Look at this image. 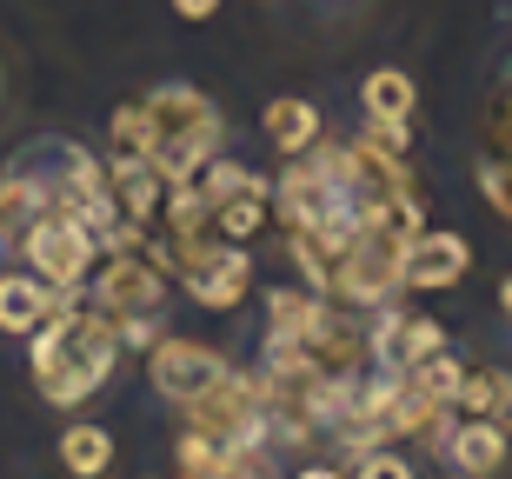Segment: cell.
<instances>
[{"mask_svg":"<svg viewBox=\"0 0 512 479\" xmlns=\"http://www.w3.org/2000/svg\"><path fill=\"white\" fill-rule=\"evenodd\" d=\"M273 213L286 220V253L300 260L306 287L320 293L326 273L340 267V253L366 233H419V193L406 180V154L380 147L373 134L360 140H313L306 154L286 160V173L273 180Z\"/></svg>","mask_w":512,"mask_h":479,"instance_id":"obj_1","label":"cell"},{"mask_svg":"<svg viewBox=\"0 0 512 479\" xmlns=\"http://www.w3.org/2000/svg\"><path fill=\"white\" fill-rule=\"evenodd\" d=\"M114 140H120V154H147L160 167V180L173 187V180H193L220 154V114L193 87H153L147 100L114 114Z\"/></svg>","mask_w":512,"mask_h":479,"instance_id":"obj_2","label":"cell"},{"mask_svg":"<svg viewBox=\"0 0 512 479\" xmlns=\"http://www.w3.org/2000/svg\"><path fill=\"white\" fill-rule=\"evenodd\" d=\"M114 360H120V326L100 307L80 313L67 300L47 326H34V393L47 406L94 400L107 386V373H114Z\"/></svg>","mask_w":512,"mask_h":479,"instance_id":"obj_3","label":"cell"},{"mask_svg":"<svg viewBox=\"0 0 512 479\" xmlns=\"http://www.w3.org/2000/svg\"><path fill=\"white\" fill-rule=\"evenodd\" d=\"M94 253H100V240L87 233V220H80L74 207H47L20 227V267L40 273V280L60 287V293H74L80 280L94 273Z\"/></svg>","mask_w":512,"mask_h":479,"instance_id":"obj_4","label":"cell"},{"mask_svg":"<svg viewBox=\"0 0 512 479\" xmlns=\"http://www.w3.org/2000/svg\"><path fill=\"white\" fill-rule=\"evenodd\" d=\"M167 267L187 280V293H193L207 313L233 307V300H247V287H253V260H247L240 247H213L207 233L173 240V260H167Z\"/></svg>","mask_w":512,"mask_h":479,"instance_id":"obj_5","label":"cell"},{"mask_svg":"<svg viewBox=\"0 0 512 479\" xmlns=\"http://www.w3.org/2000/svg\"><path fill=\"white\" fill-rule=\"evenodd\" d=\"M147 373H153V393L160 400H173V406H193L200 393H213V386L227 380L233 366L213 353V346H200V340H153V360H147Z\"/></svg>","mask_w":512,"mask_h":479,"instance_id":"obj_6","label":"cell"},{"mask_svg":"<svg viewBox=\"0 0 512 479\" xmlns=\"http://www.w3.org/2000/svg\"><path fill=\"white\" fill-rule=\"evenodd\" d=\"M94 307L107 313V320H140V313L167 307V280H160V267L147 260V247H140V253H114V260L100 267Z\"/></svg>","mask_w":512,"mask_h":479,"instance_id":"obj_7","label":"cell"},{"mask_svg":"<svg viewBox=\"0 0 512 479\" xmlns=\"http://www.w3.org/2000/svg\"><path fill=\"white\" fill-rule=\"evenodd\" d=\"M466 267H473V247H466L459 233L419 227L413 247H406V267H399V287L433 293V287H453V280H466Z\"/></svg>","mask_w":512,"mask_h":479,"instance_id":"obj_8","label":"cell"},{"mask_svg":"<svg viewBox=\"0 0 512 479\" xmlns=\"http://www.w3.org/2000/svg\"><path fill=\"white\" fill-rule=\"evenodd\" d=\"M439 453H446V479L466 473V479H493L499 466H506V433H499V420H466L446 433V420L433 426Z\"/></svg>","mask_w":512,"mask_h":479,"instance_id":"obj_9","label":"cell"},{"mask_svg":"<svg viewBox=\"0 0 512 479\" xmlns=\"http://www.w3.org/2000/svg\"><path fill=\"white\" fill-rule=\"evenodd\" d=\"M60 307H67V293L47 287L40 273H27V267L0 273V333H34V326H47Z\"/></svg>","mask_w":512,"mask_h":479,"instance_id":"obj_10","label":"cell"},{"mask_svg":"<svg viewBox=\"0 0 512 479\" xmlns=\"http://www.w3.org/2000/svg\"><path fill=\"white\" fill-rule=\"evenodd\" d=\"M107 193H114L120 220L147 227L153 213H160V200H167V180H160V167H153L147 154H120L114 167H107Z\"/></svg>","mask_w":512,"mask_h":479,"instance_id":"obj_11","label":"cell"},{"mask_svg":"<svg viewBox=\"0 0 512 479\" xmlns=\"http://www.w3.org/2000/svg\"><path fill=\"white\" fill-rule=\"evenodd\" d=\"M479 180H486V200L499 207V220H512V74H506V94H499V107H493V127H486Z\"/></svg>","mask_w":512,"mask_h":479,"instance_id":"obj_12","label":"cell"},{"mask_svg":"<svg viewBox=\"0 0 512 479\" xmlns=\"http://www.w3.org/2000/svg\"><path fill=\"white\" fill-rule=\"evenodd\" d=\"M260 127H266V140L293 160V154H306V147L320 140V107H313V100H293V94H286V100H266Z\"/></svg>","mask_w":512,"mask_h":479,"instance_id":"obj_13","label":"cell"},{"mask_svg":"<svg viewBox=\"0 0 512 479\" xmlns=\"http://www.w3.org/2000/svg\"><path fill=\"white\" fill-rule=\"evenodd\" d=\"M360 100H366V120H380V127H406V120H413V80L399 74V67L366 74Z\"/></svg>","mask_w":512,"mask_h":479,"instance_id":"obj_14","label":"cell"},{"mask_svg":"<svg viewBox=\"0 0 512 479\" xmlns=\"http://www.w3.org/2000/svg\"><path fill=\"white\" fill-rule=\"evenodd\" d=\"M60 460H67L74 479H100L114 466V433H107V426H87V420L67 426V433H60Z\"/></svg>","mask_w":512,"mask_h":479,"instance_id":"obj_15","label":"cell"},{"mask_svg":"<svg viewBox=\"0 0 512 479\" xmlns=\"http://www.w3.org/2000/svg\"><path fill=\"white\" fill-rule=\"evenodd\" d=\"M406 380H413L419 393H426V400H439V406H453L459 380H466V366H459L453 353H446V346H439V353H426V360H413V366H406Z\"/></svg>","mask_w":512,"mask_h":479,"instance_id":"obj_16","label":"cell"},{"mask_svg":"<svg viewBox=\"0 0 512 479\" xmlns=\"http://www.w3.org/2000/svg\"><path fill=\"white\" fill-rule=\"evenodd\" d=\"M453 406H466L473 420H499V413L512 406L506 373H466V380H459V393H453Z\"/></svg>","mask_w":512,"mask_h":479,"instance_id":"obj_17","label":"cell"},{"mask_svg":"<svg viewBox=\"0 0 512 479\" xmlns=\"http://www.w3.org/2000/svg\"><path fill=\"white\" fill-rule=\"evenodd\" d=\"M207 220H213V207H207V193H200V180H173V193H167V227H173V240H193Z\"/></svg>","mask_w":512,"mask_h":479,"instance_id":"obj_18","label":"cell"},{"mask_svg":"<svg viewBox=\"0 0 512 479\" xmlns=\"http://www.w3.org/2000/svg\"><path fill=\"white\" fill-rule=\"evenodd\" d=\"M213 220H220V233H227V240H247V233L266 220V193H233L227 207H213Z\"/></svg>","mask_w":512,"mask_h":479,"instance_id":"obj_19","label":"cell"},{"mask_svg":"<svg viewBox=\"0 0 512 479\" xmlns=\"http://www.w3.org/2000/svg\"><path fill=\"white\" fill-rule=\"evenodd\" d=\"M353 479H413V460H399L393 446H373V453H360V473Z\"/></svg>","mask_w":512,"mask_h":479,"instance_id":"obj_20","label":"cell"},{"mask_svg":"<svg viewBox=\"0 0 512 479\" xmlns=\"http://www.w3.org/2000/svg\"><path fill=\"white\" fill-rule=\"evenodd\" d=\"M439 346H446V326L439 320H406V366L426 360V353H439Z\"/></svg>","mask_w":512,"mask_h":479,"instance_id":"obj_21","label":"cell"},{"mask_svg":"<svg viewBox=\"0 0 512 479\" xmlns=\"http://www.w3.org/2000/svg\"><path fill=\"white\" fill-rule=\"evenodd\" d=\"M187 20H207V14H220V0H173Z\"/></svg>","mask_w":512,"mask_h":479,"instance_id":"obj_22","label":"cell"},{"mask_svg":"<svg viewBox=\"0 0 512 479\" xmlns=\"http://www.w3.org/2000/svg\"><path fill=\"white\" fill-rule=\"evenodd\" d=\"M293 479H346L340 466H306V473H293Z\"/></svg>","mask_w":512,"mask_h":479,"instance_id":"obj_23","label":"cell"},{"mask_svg":"<svg viewBox=\"0 0 512 479\" xmlns=\"http://www.w3.org/2000/svg\"><path fill=\"white\" fill-rule=\"evenodd\" d=\"M499 307H506V313H512V280H499Z\"/></svg>","mask_w":512,"mask_h":479,"instance_id":"obj_24","label":"cell"},{"mask_svg":"<svg viewBox=\"0 0 512 479\" xmlns=\"http://www.w3.org/2000/svg\"><path fill=\"white\" fill-rule=\"evenodd\" d=\"M180 479H187V473H180ZM227 479H260V466H247V473H227Z\"/></svg>","mask_w":512,"mask_h":479,"instance_id":"obj_25","label":"cell"}]
</instances>
